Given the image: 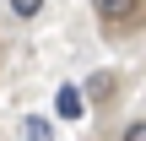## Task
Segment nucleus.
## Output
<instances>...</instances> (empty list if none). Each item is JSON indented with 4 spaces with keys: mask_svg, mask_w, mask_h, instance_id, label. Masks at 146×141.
Instances as JSON below:
<instances>
[{
    "mask_svg": "<svg viewBox=\"0 0 146 141\" xmlns=\"http://www.w3.org/2000/svg\"><path fill=\"white\" fill-rule=\"evenodd\" d=\"M92 11H98L103 22H114V27H119V22H130V16L141 11V0H92Z\"/></svg>",
    "mask_w": 146,
    "mask_h": 141,
    "instance_id": "obj_1",
    "label": "nucleus"
},
{
    "mask_svg": "<svg viewBox=\"0 0 146 141\" xmlns=\"http://www.w3.org/2000/svg\"><path fill=\"white\" fill-rule=\"evenodd\" d=\"M81 114H87L81 92H76V87H60V120H81Z\"/></svg>",
    "mask_w": 146,
    "mask_h": 141,
    "instance_id": "obj_2",
    "label": "nucleus"
},
{
    "mask_svg": "<svg viewBox=\"0 0 146 141\" xmlns=\"http://www.w3.org/2000/svg\"><path fill=\"white\" fill-rule=\"evenodd\" d=\"M22 141H54V125H49V120H38V114H33V120H27V125H22Z\"/></svg>",
    "mask_w": 146,
    "mask_h": 141,
    "instance_id": "obj_3",
    "label": "nucleus"
},
{
    "mask_svg": "<svg viewBox=\"0 0 146 141\" xmlns=\"http://www.w3.org/2000/svg\"><path fill=\"white\" fill-rule=\"evenodd\" d=\"M5 5H11V16H22V22H27V16H38V11H43V0H5Z\"/></svg>",
    "mask_w": 146,
    "mask_h": 141,
    "instance_id": "obj_4",
    "label": "nucleus"
},
{
    "mask_svg": "<svg viewBox=\"0 0 146 141\" xmlns=\"http://www.w3.org/2000/svg\"><path fill=\"white\" fill-rule=\"evenodd\" d=\"M125 141H146V120H135V125L125 130Z\"/></svg>",
    "mask_w": 146,
    "mask_h": 141,
    "instance_id": "obj_5",
    "label": "nucleus"
}]
</instances>
